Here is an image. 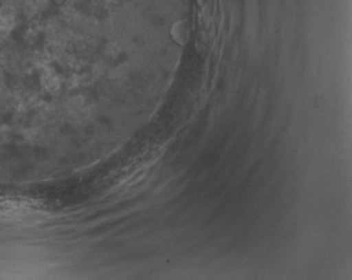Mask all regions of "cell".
I'll list each match as a JSON object with an SVG mask.
<instances>
[{
	"instance_id": "1",
	"label": "cell",
	"mask_w": 352,
	"mask_h": 280,
	"mask_svg": "<svg viewBox=\"0 0 352 280\" xmlns=\"http://www.w3.org/2000/svg\"><path fill=\"white\" fill-rule=\"evenodd\" d=\"M38 211V207L30 199L0 197V220L25 222Z\"/></svg>"
}]
</instances>
